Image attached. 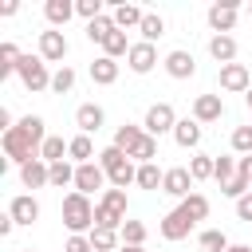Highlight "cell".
<instances>
[{
	"label": "cell",
	"instance_id": "1",
	"mask_svg": "<svg viewBox=\"0 0 252 252\" xmlns=\"http://www.w3.org/2000/svg\"><path fill=\"white\" fill-rule=\"evenodd\" d=\"M47 142V122L39 114H24L8 134H4V158L12 165H28L39 158V146Z\"/></svg>",
	"mask_w": 252,
	"mask_h": 252
},
{
	"label": "cell",
	"instance_id": "2",
	"mask_svg": "<svg viewBox=\"0 0 252 252\" xmlns=\"http://www.w3.org/2000/svg\"><path fill=\"white\" fill-rule=\"evenodd\" d=\"M98 165L106 169V177H110V189L138 185V165H134V161H130V154H122L118 146H106V150H98Z\"/></svg>",
	"mask_w": 252,
	"mask_h": 252
},
{
	"label": "cell",
	"instance_id": "3",
	"mask_svg": "<svg viewBox=\"0 0 252 252\" xmlns=\"http://www.w3.org/2000/svg\"><path fill=\"white\" fill-rule=\"evenodd\" d=\"M59 213H63V224H67L71 236H91V228H94V205H91V197L67 193Z\"/></svg>",
	"mask_w": 252,
	"mask_h": 252
},
{
	"label": "cell",
	"instance_id": "4",
	"mask_svg": "<svg viewBox=\"0 0 252 252\" xmlns=\"http://www.w3.org/2000/svg\"><path fill=\"white\" fill-rule=\"evenodd\" d=\"M126 189H106L102 201H94V228H110V232H122L126 224Z\"/></svg>",
	"mask_w": 252,
	"mask_h": 252
},
{
	"label": "cell",
	"instance_id": "5",
	"mask_svg": "<svg viewBox=\"0 0 252 252\" xmlns=\"http://www.w3.org/2000/svg\"><path fill=\"white\" fill-rule=\"evenodd\" d=\"M16 75H20V83H24L32 94L51 91V71H47V63H43L39 55H24V59H20V67H16Z\"/></svg>",
	"mask_w": 252,
	"mask_h": 252
},
{
	"label": "cell",
	"instance_id": "6",
	"mask_svg": "<svg viewBox=\"0 0 252 252\" xmlns=\"http://www.w3.org/2000/svg\"><path fill=\"white\" fill-rule=\"evenodd\" d=\"M236 16H240V4H236V0H217V4H209V12H205L213 35H228V32L236 28Z\"/></svg>",
	"mask_w": 252,
	"mask_h": 252
},
{
	"label": "cell",
	"instance_id": "7",
	"mask_svg": "<svg viewBox=\"0 0 252 252\" xmlns=\"http://www.w3.org/2000/svg\"><path fill=\"white\" fill-rule=\"evenodd\" d=\"M173 126H177V114H173V106H169V102H154V106L146 110V118H142V130H146L150 138L173 134Z\"/></svg>",
	"mask_w": 252,
	"mask_h": 252
},
{
	"label": "cell",
	"instance_id": "8",
	"mask_svg": "<svg viewBox=\"0 0 252 252\" xmlns=\"http://www.w3.org/2000/svg\"><path fill=\"white\" fill-rule=\"evenodd\" d=\"M67 51H71V43H67V35H63L59 28L39 32V59H43V63H59V67H63Z\"/></svg>",
	"mask_w": 252,
	"mask_h": 252
},
{
	"label": "cell",
	"instance_id": "9",
	"mask_svg": "<svg viewBox=\"0 0 252 252\" xmlns=\"http://www.w3.org/2000/svg\"><path fill=\"white\" fill-rule=\"evenodd\" d=\"M110 177H106V169L98 165V161H87V165H75V193H83V197H91L94 189H102Z\"/></svg>",
	"mask_w": 252,
	"mask_h": 252
},
{
	"label": "cell",
	"instance_id": "10",
	"mask_svg": "<svg viewBox=\"0 0 252 252\" xmlns=\"http://www.w3.org/2000/svg\"><path fill=\"white\" fill-rule=\"evenodd\" d=\"M193 185H197V181H193V173H189V165H173V169H165V181H161V193H169V197H177V201H185L189 193H197Z\"/></svg>",
	"mask_w": 252,
	"mask_h": 252
},
{
	"label": "cell",
	"instance_id": "11",
	"mask_svg": "<svg viewBox=\"0 0 252 252\" xmlns=\"http://www.w3.org/2000/svg\"><path fill=\"white\" fill-rule=\"evenodd\" d=\"M161 67H165L169 79H193V75H197V59H193V51H185V47H173V51L161 59Z\"/></svg>",
	"mask_w": 252,
	"mask_h": 252
},
{
	"label": "cell",
	"instance_id": "12",
	"mask_svg": "<svg viewBox=\"0 0 252 252\" xmlns=\"http://www.w3.org/2000/svg\"><path fill=\"white\" fill-rule=\"evenodd\" d=\"M126 67H130L134 75H150V71L158 67V47L146 43V39H138V43L130 47V55H126Z\"/></svg>",
	"mask_w": 252,
	"mask_h": 252
},
{
	"label": "cell",
	"instance_id": "13",
	"mask_svg": "<svg viewBox=\"0 0 252 252\" xmlns=\"http://www.w3.org/2000/svg\"><path fill=\"white\" fill-rule=\"evenodd\" d=\"M220 91H228V94H248V91H252V75H248V67H244V63H228V67H220Z\"/></svg>",
	"mask_w": 252,
	"mask_h": 252
},
{
	"label": "cell",
	"instance_id": "14",
	"mask_svg": "<svg viewBox=\"0 0 252 252\" xmlns=\"http://www.w3.org/2000/svg\"><path fill=\"white\" fill-rule=\"evenodd\" d=\"M220 114H224V98L220 94H197L193 98V118L205 126V122H220Z\"/></svg>",
	"mask_w": 252,
	"mask_h": 252
},
{
	"label": "cell",
	"instance_id": "15",
	"mask_svg": "<svg viewBox=\"0 0 252 252\" xmlns=\"http://www.w3.org/2000/svg\"><path fill=\"white\" fill-rule=\"evenodd\" d=\"M102 122H106V110H102L98 102H83V106L75 110V126H79V134H98Z\"/></svg>",
	"mask_w": 252,
	"mask_h": 252
},
{
	"label": "cell",
	"instance_id": "16",
	"mask_svg": "<svg viewBox=\"0 0 252 252\" xmlns=\"http://www.w3.org/2000/svg\"><path fill=\"white\" fill-rule=\"evenodd\" d=\"M20 185H24V189H43V185H51V165H47L43 158L20 165Z\"/></svg>",
	"mask_w": 252,
	"mask_h": 252
},
{
	"label": "cell",
	"instance_id": "17",
	"mask_svg": "<svg viewBox=\"0 0 252 252\" xmlns=\"http://www.w3.org/2000/svg\"><path fill=\"white\" fill-rule=\"evenodd\" d=\"M8 217H12L16 224H35V220H39V201H35L32 193H20V197H12Z\"/></svg>",
	"mask_w": 252,
	"mask_h": 252
},
{
	"label": "cell",
	"instance_id": "18",
	"mask_svg": "<svg viewBox=\"0 0 252 252\" xmlns=\"http://www.w3.org/2000/svg\"><path fill=\"white\" fill-rule=\"evenodd\" d=\"M189 232H193V220H189L181 209H173V213L161 217V236H165V240H185Z\"/></svg>",
	"mask_w": 252,
	"mask_h": 252
},
{
	"label": "cell",
	"instance_id": "19",
	"mask_svg": "<svg viewBox=\"0 0 252 252\" xmlns=\"http://www.w3.org/2000/svg\"><path fill=\"white\" fill-rule=\"evenodd\" d=\"M173 142H177L181 150H197V146H201V122H197V118H177Z\"/></svg>",
	"mask_w": 252,
	"mask_h": 252
},
{
	"label": "cell",
	"instance_id": "20",
	"mask_svg": "<svg viewBox=\"0 0 252 252\" xmlns=\"http://www.w3.org/2000/svg\"><path fill=\"white\" fill-rule=\"evenodd\" d=\"M114 28L118 32H126V28H142V20H146V12L138 8V4H130V0H122V4H114Z\"/></svg>",
	"mask_w": 252,
	"mask_h": 252
},
{
	"label": "cell",
	"instance_id": "21",
	"mask_svg": "<svg viewBox=\"0 0 252 252\" xmlns=\"http://www.w3.org/2000/svg\"><path fill=\"white\" fill-rule=\"evenodd\" d=\"M91 83H98V87H114V83H118V59L98 55V59L91 63Z\"/></svg>",
	"mask_w": 252,
	"mask_h": 252
},
{
	"label": "cell",
	"instance_id": "22",
	"mask_svg": "<svg viewBox=\"0 0 252 252\" xmlns=\"http://www.w3.org/2000/svg\"><path fill=\"white\" fill-rule=\"evenodd\" d=\"M67 158H71L75 165H87V161H94L98 154H94V142H91V134H75V138L67 142Z\"/></svg>",
	"mask_w": 252,
	"mask_h": 252
},
{
	"label": "cell",
	"instance_id": "23",
	"mask_svg": "<svg viewBox=\"0 0 252 252\" xmlns=\"http://www.w3.org/2000/svg\"><path fill=\"white\" fill-rule=\"evenodd\" d=\"M43 16L51 28H67V20L75 16V0H47L43 4Z\"/></svg>",
	"mask_w": 252,
	"mask_h": 252
},
{
	"label": "cell",
	"instance_id": "24",
	"mask_svg": "<svg viewBox=\"0 0 252 252\" xmlns=\"http://www.w3.org/2000/svg\"><path fill=\"white\" fill-rule=\"evenodd\" d=\"M209 55H213L220 67L236 63V39H232V35H213V39H209Z\"/></svg>",
	"mask_w": 252,
	"mask_h": 252
},
{
	"label": "cell",
	"instance_id": "25",
	"mask_svg": "<svg viewBox=\"0 0 252 252\" xmlns=\"http://www.w3.org/2000/svg\"><path fill=\"white\" fill-rule=\"evenodd\" d=\"M20 59H24V51L12 43V39H4L0 43V79H8V75H16V67H20Z\"/></svg>",
	"mask_w": 252,
	"mask_h": 252
},
{
	"label": "cell",
	"instance_id": "26",
	"mask_svg": "<svg viewBox=\"0 0 252 252\" xmlns=\"http://www.w3.org/2000/svg\"><path fill=\"white\" fill-rule=\"evenodd\" d=\"M177 209H181V213H185V217L197 224V220H205V217H209V197H205V193H189V197H185Z\"/></svg>",
	"mask_w": 252,
	"mask_h": 252
},
{
	"label": "cell",
	"instance_id": "27",
	"mask_svg": "<svg viewBox=\"0 0 252 252\" xmlns=\"http://www.w3.org/2000/svg\"><path fill=\"white\" fill-rule=\"evenodd\" d=\"M142 134H146L142 126H130V122H126V126H118V130H114V142H110V146H118L122 154H130V150L142 142Z\"/></svg>",
	"mask_w": 252,
	"mask_h": 252
},
{
	"label": "cell",
	"instance_id": "28",
	"mask_svg": "<svg viewBox=\"0 0 252 252\" xmlns=\"http://www.w3.org/2000/svg\"><path fill=\"white\" fill-rule=\"evenodd\" d=\"M91 248L94 252H118L122 248V236L110 232V228H91Z\"/></svg>",
	"mask_w": 252,
	"mask_h": 252
},
{
	"label": "cell",
	"instance_id": "29",
	"mask_svg": "<svg viewBox=\"0 0 252 252\" xmlns=\"http://www.w3.org/2000/svg\"><path fill=\"white\" fill-rule=\"evenodd\" d=\"M110 32H114V16H110V12H102L98 20H91V24H87V39H91V43H106V35H110Z\"/></svg>",
	"mask_w": 252,
	"mask_h": 252
},
{
	"label": "cell",
	"instance_id": "30",
	"mask_svg": "<svg viewBox=\"0 0 252 252\" xmlns=\"http://www.w3.org/2000/svg\"><path fill=\"white\" fill-rule=\"evenodd\" d=\"M39 158H43L47 165H55V161H67V142H63V138H55V134H47V142L39 146Z\"/></svg>",
	"mask_w": 252,
	"mask_h": 252
},
{
	"label": "cell",
	"instance_id": "31",
	"mask_svg": "<svg viewBox=\"0 0 252 252\" xmlns=\"http://www.w3.org/2000/svg\"><path fill=\"white\" fill-rule=\"evenodd\" d=\"M138 32H142V39H146V43H158V39L165 35V20H161L158 12H146V20H142V28H138Z\"/></svg>",
	"mask_w": 252,
	"mask_h": 252
},
{
	"label": "cell",
	"instance_id": "32",
	"mask_svg": "<svg viewBox=\"0 0 252 252\" xmlns=\"http://www.w3.org/2000/svg\"><path fill=\"white\" fill-rule=\"evenodd\" d=\"M130 47H134V43L126 39V32H118V28H114V32L106 35V43H102V55L118 59V55H130Z\"/></svg>",
	"mask_w": 252,
	"mask_h": 252
},
{
	"label": "cell",
	"instance_id": "33",
	"mask_svg": "<svg viewBox=\"0 0 252 252\" xmlns=\"http://www.w3.org/2000/svg\"><path fill=\"white\" fill-rule=\"evenodd\" d=\"M51 91H55V94H71V91H75V67H67V63L55 67V71H51Z\"/></svg>",
	"mask_w": 252,
	"mask_h": 252
},
{
	"label": "cell",
	"instance_id": "34",
	"mask_svg": "<svg viewBox=\"0 0 252 252\" xmlns=\"http://www.w3.org/2000/svg\"><path fill=\"white\" fill-rule=\"evenodd\" d=\"M158 158V138H150V134H142V142L130 150V161H138V165H150Z\"/></svg>",
	"mask_w": 252,
	"mask_h": 252
},
{
	"label": "cell",
	"instance_id": "35",
	"mask_svg": "<svg viewBox=\"0 0 252 252\" xmlns=\"http://www.w3.org/2000/svg\"><path fill=\"white\" fill-rule=\"evenodd\" d=\"M213 165H217L213 154H193V158H189V173H193V181H209V177H213Z\"/></svg>",
	"mask_w": 252,
	"mask_h": 252
},
{
	"label": "cell",
	"instance_id": "36",
	"mask_svg": "<svg viewBox=\"0 0 252 252\" xmlns=\"http://www.w3.org/2000/svg\"><path fill=\"white\" fill-rule=\"evenodd\" d=\"M161 181H165V169H158V161L138 165V189H161Z\"/></svg>",
	"mask_w": 252,
	"mask_h": 252
},
{
	"label": "cell",
	"instance_id": "37",
	"mask_svg": "<svg viewBox=\"0 0 252 252\" xmlns=\"http://www.w3.org/2000/svg\"><path fill=\"white\" fill-rule=\"evenodd\" d=\"M236 161H240V158H232V154H220V158H217V165H213V181L228 185V181L236 177Z\"/></svg>",
	"mask_w": 252,
	"mask_h": 252
},
{
	"label": "cell",
	"instance_id": "38",
	"mask_svg": "<svg viewBox=\"0 0 252 252\" xmlns=\"http://www.w3.org/2000/svg\"><path fill=\"white\" fill-rule=\"evenodd\" d=\"M118 236H122V244H134V248H146V224H142V220H126Z\"/></svg>",
	"mask_w": 252,
	"mask_h": 252
},
{
	"label": "cell",
	"instance_id": "39",
	"mask_svg": "<svg viewBox=\"0 0 252 252\" xmlns=\"http://www.w3.org/2000/svg\"><path fill=\"white\" fill-rule=\"evenodd\" d=\"M228 244H232V240H228L220 228H205V232H201V248H205V252H228Z\"/></svg>",
	"mask_w": 252,
	"mask_h": 252
},
{
	"label": "cell",
	"instance_id": "40",
	"mask_svg": "<svg viewBox=\"0 0 252 252\" xmlns=\"http://www.w3.org/2000/svg\"><path fill=\"white\" fill-rule=\"evenodd\" d=\"M51 185H55V189L75 185V165H71V161H55V165H51Z\"/></svg>",
	"mask_w": 252,
	"mask_h": 252
},
{
	"label": "cell",
	"instance_id": "41",
	"mask_svg": "<svg viewBox=\"0 0 252 252\" xmlns=\"http://www.w3.org/2000/svg\"><path fill=\"white\" fill-rule=\"evenodd\" d=\"M232 154H240V158L252 154V126H236L232 130Z\"/></svg>",
	"mask_w": 252,
	"mask_h": 252
},
{
	"label": "cell",
	"instance_id": "42",
	"mask_svg": "<svg viewBox=\"0 0 252 252\" xmlns=\"http://www.w3.org/2000/svg\"><path fill=\"white\" fill-rule=\"evenodd\" d=\"M75 16H83L87 24L102 16V0H75Z\"/></svg>",
	"mask_w": 252,
	"mask_h": 252
},
{
	"label": "cell",
	"instance_id": "43",
	"mask_svg": "<svg viewBox=\"0 0 252 252\" xmlns=\"http://www.w3.org/2000/svg\"><path fill=\"white\" fill-rule=\"evenodd\" d=\"M63 252H94V248H91V236H67Z\"/></svg>",
	"mask_w": 252,
	"mask_h": 252
},
{
	"label": "cell",
	"instance_id": "44",
	"mask_svg": "<svg viewBox=\"0 0 252 252\" xmlns=\"http://www.w3.org/2000/svg\"><path fill=\"white\" fill-rule=\"evenodd\" d=\"M236 217H240V220H248V224H252V193H244V197H240V201H236Z\"/></svg>",
	"mask_w": 252,
	"mask_h": 252
},
{
	"label": "cell",
	"instance_id": "45",
	"mask_svg": "<svg viewBox=\"0 0 252 252\" xmlns=\"http://www.w3.org/2000/svg\"><path fill=\"white\" fill-rule=\"evenodd\" d=\"M12 228H16V220L4 213V217H0V236H12Z\"/></svg>",
	"mask_w": 252,
	"mask_h": 252
},
{
	"label": "cell",
	"instance_id": "46",
	"mask_svg": "<svg viewBox=\"0 0 252 252\" xmlns=\"http://www.w3.org/2000/svg\"><path fill=\"white\" fill-rule=\"evenodd\" d=\"M236 169H240V173L252 181V154H248V158H240V161H236Z\"/></svg>",
	"mask_w": 252,
	"mask_h": 252
},
{
	"label": "cell",
	"instance_id": "47",
	"mask_svg": "<svg viewBox=\"0 0 252 252\" xmlns=\"http://www.w3.org/2000/svg\"><path fill=\"white\" fill-rule=\"evenodd\" d=\"M16 12H20L16 0H4V4H0V16H16Z\"/></svg>",
	"mask_w": 252,
	"mask_h": 252
},
{
	"label": "cell",
	"instance_id": "48",
	"mask_svg": "<svg viewBox=\"0 0 252 252\" xmlns=\"http://www.w3.org/2000/svg\"><path fill=\"white\" fill-rule=\"evenodd\" d=\"M0 126H4V134L12 130V110H8V106H0Z\"/></svg>",
	"mask_w": 252,
	"mask_h": 252
},
{
	"label": "cell",
	"instance_id": "49",
	"mask_svg": "<svg viewBox=\"0 0 252 252\" xmlns=\"http://www.w3.org/2000/svg\"><path fill=\"white\" fill-rule=\"evenodd\" d=\"M228 252H252V244H228Z\"/></svg>",
	"mask_w": 252,
	"mask_h": 252
},
{
	"label": "cell",
	"instance_id": "50",
	"mask_svg": "<svg viewBox=\"0 0 252 252\" xmlns=\"http://www.w3.org/2000/svg\"><path fill=\"white\" fill-rule=\"evenodd\" d=\"M118 252H146V248H134V244H122Z\"/></svg>",
	"mask_w": 252,
	"mask_h": 252
},
{
	"label": "cell",
	"instance_id": "51",
	"mask_svg": "<svg viewBox=\"0 0 252 252\" xmlns=\"http://www.w3.org/2000/svg\"><path fill=\"white\" fill-rule=\"evenodd\" d=\"M244 102H248V110H252V91H248V94H244Z\"/></svg>",
	"mask_w": 252,
	"mask_h": 252
},
{
	"label": "cell",
	"instance_id": "52",
	"mask_svg": "<svg viewBox=\"0 0 252 252\" xmlns=\"http://www.w3.org/2000/svg\"><path fill=\"white\" fill-rule=\"evenodd\" d=\"M20 252H35V248H20Z\"/></svg>",
	"mask_w": 252,
	"mask_h": 252
},
{
	"label": "cell",
	"instance_id": "53",
	"mask_svg": "<svg viewBox=\"0 0 252 252\" xmlns=\"http://www.w3.org/2000/svg\"><path fill=\"white\" fill-rule=\"evenodd\" d=\"M248 16H252V4H248Z\"/></svg>",
	"mask_w": 252,
	"mask_h": 252
}]
</instances>
